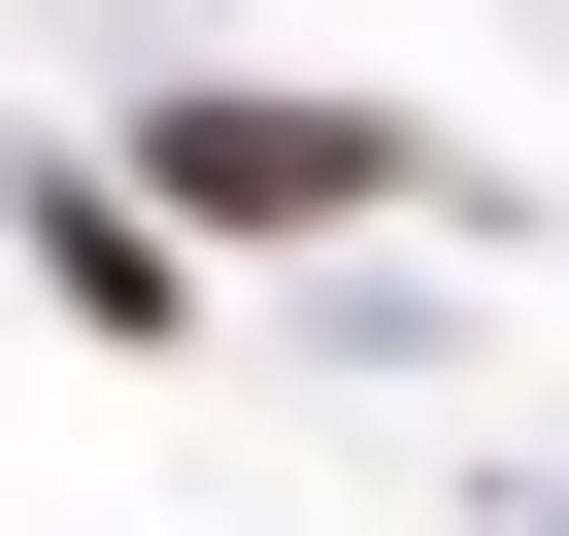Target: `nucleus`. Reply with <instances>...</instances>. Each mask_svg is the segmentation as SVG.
I'll use <instances>...</instances> for the list:
<instances>
[{"instance_id":"f03ea898","label":"nucleus","mask_w":569,"mask_h":536,"mask_svg":"<svg viewBox=\"0 0 569 536\" xmlns=\"http://www.w3.org/2000/svg\"><path fill=\"white\" fill-rule=\"evenodd\" d=\"M34 268H68V336H168V168L134 201H34Z\"/></svg>"},{"instance_id":"f257e3e1","label":"nucleus","mask_w":569,"mask_h":536,"mask_svg":"<svg viewBox=\"0 0 569 536\" xmlns=\"http://www.w3.org/2000/svg\"><path fill=\"white\" fill-rule=\"evenodd\" d=\"M402 135L369 101H168V235H369Z\"/></svg>"}]
</instances>
